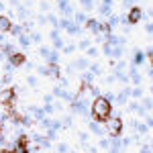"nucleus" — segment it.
I'll list each match as a JSON object with an SVG mask.
<instances>
[{
	"label": "nucleus",
	"instance_id": "43",
	"mask_svg": "<svg viewBox=\"0 0 153 153\" xmlns=\"http://www.w3.org/2000/svg\"><path fill=\"white\" fill-rule=\"evenodd\" d=\"M149 78H151V80H153V68H151V70H149Z\"/></svg>",
	"mask_w": 153,
	"mask_h": 153
},
{
	"label": "nucleus",
	"instance_id": "18",
	"mask_svg": "<svg viewBox=\"0 0 153 153\" xmlns=\"http://www.w3.org/2000/svg\"><path fill=\"white\" fill-rule=\"evenodd\" d=\"M131 96H133L135 100H139V98H143V90L139 88V86H135V88L131 90Z\"/></svg>",
	"mask_w": 153,
	"mask_h": 153
},
{
	"label": "nucleus",
	"instance_id": "1",
	"mask_svg": "<svg viewBox=\"0 0 153 153\" xmlns=\"http://www.w3.org/2000/svg\"><path fill=\"white\" fill-rule=\"evenodd\" d=\"M90 114H92V118L96 123L104 125L106 120L110 118V114H112V104L102 94L96 96V98H92V104H90Z\"/></svg>",
	"mask_w": 153,
	"mask_h": 153
},
{
	"label": "nucleus",
	"instance_id": "39",
	"mask_svg": "<svg viewBox=\"0 0 153 153\" xmlns=\"http://www.w3.org/2000/svg\"><path fill=\"white\" fill-rule=\"evenodd\" d=\"M145 33L153 35V23H147V27H145Z\"/></svg>",
	"mask_w": 153,
	"mask_h": 153
},
{
	"label": "nucleus",
	"instance_id": "38",
	"mask_svg": "<svg viewBox=\"0 0 153 153\" xmlns=\"http://www.w3.org/2000/svg\"><path fill=\"white\" fill-rule=\"evenodd\" d=\"M39 74H41V76H49V68H47V65L39 68Z\"/></svg>",
	"mask_w": 153,
	"mask_h": 153
},
{
	"label": "nucleus",
	"instance_id": "42",
	"mask_svg": "<svg viewBox=\"0 0 153 153\" xmlns=\"http://www.w3.org/2000/svg\"><path fill=\"white\" fill-rule=\"evenodd\" d=\"M31 39H33V41H35V43H39V41H41V35H39V33H35V35L31 37Z\"/></svg>",
	"mask_w": 153,
	"mask_h": 153
},
{
	"label": "nucleus",
	"instance_id": "22",
	"mask_svg": "<svg viewBox=\"0 0 153 153\" xmlns=\"http://www.w3.org/2000/svg\"><path fill=\"white\" fill-rule=\"evenodd\" d=\"M80 4H82V8H86V10L94 8V0H80Z\"/></svg>",
	"mask_w": 153,
	"mask_h": 153
},
{
	"label": "nucleus",
	"instance_id": "5",
	"mask_svg": "<svg viewBox=\"0 0 153 153\" xmlns=\"http://www.w3.org/2000/svg\"><path fill=\"white\" fill-rule=\"evenodd\" d=\"M12 29V21L8 16H4V14H0V35H4V33H10Z\"/></svg>",
	"mask_w": 153,
	"mask_h": 153
},
{
	"label": "nucleus",
	"instance_id": "24",
	"mask_svg": "<svg viewBox=\"0 0 153 153\" xmlns=\"http://www.w3.org/2000/svg\"><path fill=\"white\" fill-rule=\"evenodd\" d=\"M10 33H12V35H16V37H21V35H23V27H19V25H12Z\"/></svg>",
	"mask_w": 153,
	"mask_h": 153
},
{
	"label": "nucleus",
	"instance_id": "41",
	"mask_svg": "<svg viewBox=\"0 0 153 153\" xmlns=\"http://www.w3.org/2000/svg\"><path fill=\"white\" fill-rule=\"evenodd\" d=\"M86 53H88L90 57H94V55H96V47H90V49H88V51H86Z\"/></svg>",
	"mask_w": 153,
	"mask_h": 153
},
{
	"label": "nucleus",
	"instance_id": "27",
	"mask_svg": "<svg viewBox=\"0 0 153 153\" xmlns=\"http://www.w3.org/2000/svg\"><path fill=\"white\" fill-rule=\"evenodd\" d=\"M68 151H70V147H68L65 143H59L57 145V153H68Z\"/></svg>",
	"mask_w": 153,
	"mask_h": 153
},
{
	"label": "nucleus",
	"instance_id": "31",
	"mask_svg": "<svg viewBox=\"0 0 153 153\" xmlns=\"http://www.w3.org/2000/svg\"><path fill=\"white\" fill-rule=\"evenodd\" d=\"M53 45H55V49H63V41H61V39H53Z\"/></svg>",
	"mask_w": 153,
	"mask_h": 153
},
{
	"label": "nucleus",
	"instance_id": "34",
	"mask_svg": "<svg viewBox=\"0 0 153 153\" xmlns=\"http://www.w3.org/2000/svg\"><path fill=\"white\" fill-rule=\"evenodd\" d=\"M88 139H90V135H88V133H80V141H82L84 145L88 143Z\"/></svg>",
	"mask_w": 153,
	"mask_h": 153
},
{
	"label": "nucleus",
	"instance_id": "13",
	"mask_svg": "<svg viewBox=\"0 0 153 153\" xmlns=\"http://www.w3.org/2000/svg\"><path fill=\"white\" fill-rule=\"evenodd\" d=\"M49 68V76L51 78H61V74H59V65L55 63V65H47Z\"/></svg>",
	"mask_w": 153,
	"mask_h": 153
},
{
	"label": "nucleus",
	"instance_id": "12",
	"mask_svg": "<svg viewBox=\"0 0 153 153\" xmlns=\"http://www.w3.org/2000/svg\"><path fill=\"white\" fill-rule=\"evenodd\" d=\"M12 84V74H4L2 78H0V86H4V88H10Z\"/></svg>",
	"mask_w": 153,
	"mask_h": 153
},
{
	"label": "nucleus",
	"instance_id": "7",
	"mask_svg": "<svg viewBox=\"0 0 153 153\" xmlns=\"http://www.w3.org/2000/svg\"><path fill=\"white\" fill-rule=\"evenodd\" d=\"M139 104H141V110H143V112H145V110H151V108H153V98H151V96H143Z\"/></svg>",
	"mask_w": 153,
	"mask_h": 153
},
{
	"label": "nucleus",
	"instance_id": "15",
	"mask_svg": "<svg viewBox=\"0 0 153 153\" xmlns=\"http://www.w3.org/2000/svg\"><path fill=\"white\" fill-rule=\"evenodd\" d=\"M33 123H37V120L33 117H29V114H25V117L21 118V125H23V127H31Z\"/></svg>",
	"mask_w": 153,
	"mask_h": 153
},
{
	"label": "nucleus",
	"instance_id": "28",
	"mask_svg": "<svg viewBox=\"0 0 153 153\" xmlns=\"http://www.w3.org/2000/svg\"><path fill=\"white\" fill-rule=\"evenodd\" d=\"M78 47L82 49V51H88V49L92 47V45H90V41H80V45H78Z\"/></svg>",
	"mask_w": 153,
	"mask_h": 153
},
{
	"label": "nucleus",
	"instance_id": "30",
	"mask_svg": "<svg viewBox=\"0 0 153 153\" xmlns=\"http://www.w3.org/2000/svg\"><path fill=\"white\" fill-rule=\"evenodd\" d=\"M47 21H49L51 25H53V27H57V23H59V21H57V16H55V14H49V16H47Z\"/></svg>",
	"mask_w": 153,
	"mask_h": 153
},
{
	"label": "nucleus",
	"instance_id": "23",
	"mask_svg": "<svg viewBox=\"0 0 153 153\" xmlns=\"http://www.w3.org/2000/svg\"><path fill=\"white\" fill-rule=\"evenodd\" d=\"M112 57H114V59L123 57V47H120V45H117V47H112Z\"/></svg>",
	"mask_w": 153,
	"mask_h": 153
},
{
	"label": "nucleus",
	"instance_id": "8",
	"mask_svg": "<svg viewBox=\"0 0 153 153\" xmlns=\"http://www.w3.org/2000/svg\"><path fill=\"white\" fill-rule=\"evenodd\" d=\"M129 94H131V88H125L120 94L117 96V102H120V104H127L129 102Z\"/></svg>",
	"mask_w": 153,
	"mask_h": 153
},
{
	"label": "nucleus",
	"instance_id": "10",
	"mask_svg": "<svg viewBox=\"0 0 153 153\" xmlns=\"http://www.w3.org/2000/svg\"><path fill=\"white\" fill-rule=\"evenodd\" d=\"M143 61H145V53H143V51H135V57H133V65L137 68V65H141Z\"/></svg>",
	"mask_w": 153,
	"mask_h": 153
},
{
	"label": "nucleus",
	"instance_id": "17",
	"mask_svg": "<svg viewBox=\"0 0 153 153\" xmlns=\"http://www.w3.org/2000/svg\"><path fill=\"white\" fill-rule=\"evenodd\" d=\"M19 41H21V45H23V47H29V45H31V35L23 33V35L19 37Z\"/></svg>",
	"mask_w": 153,
	"mask_h": 153
},
{
	"label": "nucleus",
	"instance_id": "26",
	"mask_svg": "<svg viewBox=\"0 0 153 153\" xmlns=\"http://www.w3.org/2000/svg\"><path fill=\"white\" fill-rule=\"evenodd\" d=\"M100 14L110 16V4H102V6H100Z\"/></svg>",
	"mask_w": 153,
	"mask_h": 153
},
{
	"label": "nucleus",
	"instance_id": "37",
	"mask_svg": "<svg viewBox=\"0 0 153 153\" xmlns=\"http://www.w3.org/2000/svg\"><path fill=\"white\" fill-rule=\"evenodd\" d=\"M39 51H41V55H43V57H45V59H47V57H49V53H51V51H49L47 47H41V49H39Z\"/></svg>",
	"mask_w": 153,
	"mask_h": 153
},
{
	"label": "nucleus",
	"instance_id": "14",
	"mask_svg": "<svg viewBox=\"0 0 153 153\" xmlns=\"http://www.w3.org/2000/svg\"><path fill=\"white\" fill-rule=\"evenodd\" d=\"M90 133H94V135H100V133H102V127H100V123L92 120V123H90Z\"/></svg>",
	"mask_w": 153,
	"mask_h": 153
},
{
	"label": "nucleus",
	"instance_id": "35",
	"mask_svg": "<svg viewBox=\"0 0 153 153\" xmlns=\"http://www.w3.org/2000/svg\"><path fill=\"white\" fill-rule=\"evenodd\" d=\"M27 84H29V86H37V78L35 76H29V78H27Z\"/></svg>",
	"mask_w": 153,
	"mask_h": 153
},
{
	"label": "nucleus",
	"instance_id": "20",
	"mask_svg": "<svg viewBox=\"0 0 153 153\" xmlns=\"http://www.w3.org/2000/svg\"><path fill=\"white\" fill-rule=\"evenodd\" d=\"M65 31H68L70 35H78V31H80V27H78V25H76V23H70V27H68Z\"/></svg>",
	"mask_w": 153,
	"mask_h": 153
},
{
	"label": "nucleus",
	"instance_id": "11",
	"mask_svg": "<svg viewBox=\"0 0 153 153\" xmlns=\"http://www.w3.org/2000/svg\"><path fill=\"white\" fill-rule=\"evenodd\" d=\"M74 19H76V25H78V27L86 25V21H88V16H86L84 12H76V14H74Z\"/></svg>",
	"mask_w": 153,
	"mask_h": 153
},
{
	"label": "nucleus",
	"instance_id": "3",
	"mask_svg": "<svg viewBox=\"0 0 153 153\" xmlns=\"http://www.w3.org/2000/svg\"><path fill=\"white\" fill-rule=\"evenodd\" d=\"M141 19H143V10L139 8V6H131L129 14H127V21H129V25H137V23H141Z\"/></svg>",
	"mask_w": 153,
	"mask_h": 153
},
{
	"label": "nucleus",
	"instance_id": "32",
	"mask_svg": "<svg viewBox=\"0 0 153 153\" xmlns=\"http://www.w3.org/2000/svg\"><path fill=\"white\" fill-rule=\"evenodd\" d=\"M74 51H76V45H65V47H63V53H68V55L74 53Z\"/></svg>",
	"mask_w": 153,
	"mask_h": 153
},
{
	"label": "nucleus",
	"instance_id": "29",
	"mask_svg": "<svg viewBox=\"0 0 153 153\" xmlns=\"http://www.w3.org/2000/svg\"><path fill=\"white\" fill-rule=\"evenodd\" d=\"M139 153H153V145H143L139 149Z\"/></svg>",
	"mask_w": 153,
	"mask_h": 153
},
{
	"label": "nucleus",
	"instance_id": "6",
	"mask_svg": "<svg viewBox=\"0 0 153 153\" xmlns=\"http://www.w3.org/2000/svg\"><path fill=\"white\" fill-rule=\"evenodd\" d=\"M57 8H59V12H63L65 16H71L74 12H71V6H70V2L68 0H57Z\"/></svg>",
	"mask_w": 153,
	"mask_h": 153
},
{
	"label": "nucleus",
	"instance_id": "2",
	"mask_svg": "<svg viewBox=\"0 0 153 153\" xmlns=\"http://www.w3.org/2000/svg\"><path fill=\"white\" fill-rule=\"evenodd\" d=\"M104 127H106L108 137H120V133H123V118L120 117L108 118V120L104 123Z\"/></svg>",
	"mask_w": 153,
	"mask_h": 153
},
{
	"label": "nucleus",
	"instance_id": "19",
	"mask_svg": "<svg viewBox=\"0 0 153 153\" xmlns=\"http://www.w3.org/2000/svg\"><path fill=\"white\" fill-rule=\"evenodd\" d=\"M117 25H118V16H117V14H110V16H108V27L114 29Z\"/></svg>",
	"mask_w": 153,
	"mask_h": 153
},
{
	"label": "nucleus",
	"instance_id": "33",
	"mask_svg": "<svg viewBox=\"0 0 153 153\" xmlns=\"http://www.w3.org/2000/svg\"><path fill=\"white\" fill-rule=\"evenodd\" d=\"M104 53L108 55V57H112V45H108V43H106V45H104Z\"/></svg>",
	"mask_w": 153,
	"mask_h": 153
},
{
	"label": "nucleus",
	"instance_id": "36",
	"mask_svg": "<svg viewBox=\"0 0 153 153\" xmlns=\"http://www.w3.org/2000/svg\"><path fill=\"white\" fill-rule=\"evenodd\" d=\"M90 74H92V76H98V74H100V68H98V65H90Z\"/></svg>",
	"mask_w": 153,
	"mask_h": 153
},
{
	"label": "nucleus",
	"instance_id": "25",
	"mask_svg": "<svg viewBox=\"0 0 153 153\" xmlns=\"http://www.w3.org/2000/svg\"><path fill=\"white\" fill-rule=\"evenodd\" d=\"M74 68H80V70H86V68H88V61H86V59H78V61L74 63Z\"/></svg>",
	"mask_w": 153,
	"mask_h": 153
},
{
	"label": "nucleus",
	"instance_id": "4",
	"mask_svg": "<svg viewBox=\"0 0 153 153\" xmlns=\"http://www.w3.org/2000/svg\"><path fill=\"white\" fill-rule=\"evenodd\" d=\"M8 63H12L14 68H19V65H25L27 63V57H25V53H21V51H12L10 55H8Z\"/></svg>",
	"mask_w": 153,
	"mask_h": 153
},
{
	"label": "nucleus",
	"instance_id": "44",
	"mask_svg": "<svg viewBox=\"0 0 153 153\" xmlns=\"http://www.w3.org/2000/svg\"><path fill=\"white\" fill-rule=\"evenodd\" d=\"M151 94H153V86H151Z\"/></svg>",
	"mask_w": 153,
	"mask_h": 153
},
{
	"label": "nucleus",
	"instance_id": "40",
	"mask_svg": "<svg viewBox=\"0 0 153 153\" xmlns=\"http://www.w3.org/2000/svg\"><path fill=\"white\" fill-rule=\"evenodd\" d=\"M145 125L151 129V127H153V117H147V118H145Z\"/></svg>",
	"mask_w": 153,
	"mask_h": 153
},
{
	"label": "nucleus",
	"instance_id": "21",
	"mask_svg": "<svg viewBox=\"0 0 153 153\" xmlns=\"http://www.w3.org/2000/svg\"><path fill=\"white\" fill-rule=\"evenodd\" d=\"M102 149H110V145H112V139L108 137V139H100V143H98Z\"/></svg>",
	"mask_w": 153,
	"mask_h": 153
},
{
	"label": "nucleus",
	"instance_id": "16",
	"mask_svg": "<svg viewBox=\"0 0 153 153\" xmlns=\"http://www.w3.org/2000/svg\"><path fill=\"white\" fill-rule=\"evenodd\" d=\"M47 61H49V65H55V63L59 61V53H57V51H51L49 57H47Z\"/></svg>",
	"mask_w": 153,
	"mask_h": 153
},
{
	"label": "nucleus",
	"instance_id": "9",
	"mask_svg": "<svg viewBox=\"0 0 153 153\" xmlns=\"http://www.w3.org/2000/svg\"><path fill=\"white\" fill-rule=\"evenodd\" d=\"M86 27L92 31V33H98V27H100V21L98 19H88L86 21Z\"/></svg>",
	"mask_w": 153,
	"mask_h": 153
}]
</instances>
